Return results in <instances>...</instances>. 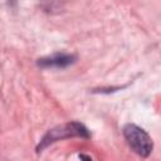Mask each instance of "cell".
Returning a JSON list of instances; mask_svg holds the SVG:
<instances>
[{"instance_id":"6da1fadb","label":"cell","mask_w":161,"mask_h":161,"mask_svg":"<svg viewBox=\"0 0 161 161\" xmlns=\"http://www.w3.org/2000/svg\"><path fill=\"white\" fill-rule=\"evenodd\" d=\"M72 137H80V138H89V131L78 122H67L62 123L59 126H55L54 128L49 130L44 137L40 140L39 145L36 146V152H42L48 146L53 145L54 142L64 138H72Z\"/></svg>"},{"instance_id":"7a4b0ae2","label":"cell","mask_w":161,"mask_h":161,"mask_svg":"<svg viewBox=\"0 0 161 161\" xmlns=\"http://www.w3.org/2000/svg\"><path fill=\"white\" fill-rule=\"evenodd\" d=\"M123 137L130 146V148L137 153L141 157H147L152 152L153 143L148 133L142 130L141 127L133 125V123H127L123 127Z\"/></svg>"},{"instance_id":"3957f363","label":"cell","mask_w":161,"mask_h":161,"mask_svg":"<svg viewBox=\"0 0 161 161\" xmlns=\"http://www.w3.org/2000/svg\"><path fill=\"white\" fill-rule=\"evenodd\" d=\"M77 57L69 53H55L53 55L38 59V65L42 68H65L75 62Z\"/></svg>"}]
</instances>
